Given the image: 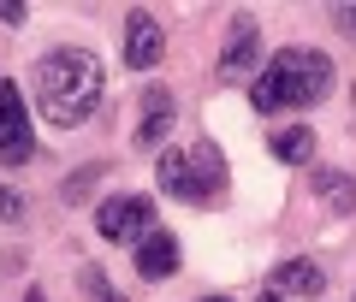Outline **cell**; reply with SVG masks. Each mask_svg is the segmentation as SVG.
I'll return each mask as SVG.
<instances>
[{
	"mask_svg": "<svg viewBox=\"0 0 356 302\" xmlns=\"http://www.w3.org/2000/svg\"><path fill=\"white\" fill-rule=\"evenodd\" d=\"M102 178H107V160H89V166H77V172L60 184V196L72 201V208H83V201H89V190L102 184Z\"/></svg>",
	"mask_w": 356,
	"mask_h": 302,
	"instance_id": "5bb4252c",
	"label": "cell"
},
{
	"mask_svg": "<svg viewBox=\"0 0 356 302\" xmlns=\"http://www.w3.org/2000/svg\"><path fill=\"white\" fill-rule=\"evenodd\" d=\"M202 302H232V296H202Z\"/></svg>",
	"mask_w": 356,
	"mask_h": 302,
	"instance_id": "44dd1931",
	"label": "cell"
},
{
	"mask_svg": "<svg viewBox=\"0 0 356 302\" xmlns=\"http://www.w3.org/2000/svg\"><path fill=\"white\" fill-rule=\"evenodd\" d=\"M172 119H178V107H172V89H143V125H137V149L161 154V149H166V137H172Z\"/></svg>",
	"mask_w": 356,
	"mask_h": 302,
	"instance_id": "ba28073f",
	"label": "cell"
},
{
	"mask_svg": "<svg viewBox=\"0 0 356 302\" xmlns=\"http://www.w3.org/2000/svg\"><path fill=\"white\" fill-rule=\"evenodd\" d=\"M226 196V154L214 142H196L191 149V208H214Z\"/></svg>",
	"mask_w": 356,
	"mask_h": 302,
	"instance_id": "52a82bcc",
	"label": "cell"
},
{
	"mask_svg": "<svg viewBox=\"0 0 356 302\" xmlns=\"http://www.w3.org/2000/svg\"><path fill=\"white\" fill-rule=\"evenodd\" d=\"M83 290H89L95 302H125L113 285H107V273H102V267H83Z\"/></svg>",
	"mask_w": 356,
	"mask_h": 302,
	"instance_id": "2e32d148",
	"label": "cell"
},
{
	"mask_svg": "<svg viewBox=\"0 0 356 302\" xmlns=\"http://www.w3.org/2000/svg\"><path fill=\"white\" fill-rule=\"evenodd\" d=\"M36 154V131H30L24 89L0 77V166H24Z\"/></svg>",
	"mask_w": 356,
	"mask_h": 302,
	"instance_id": "277c9868",
	"label": "cell"
},
{
	"mask_svg": "<svg viewBox=\"0 0 356 302\" xmlns=\"http://www.w3.org/2000/svg\"><path fill=\"white\" fill-rule=\"evenodd\" d=\"M30 18V6H0V24H24Z\"/></svg>",
	"mask_w": 356,
	"mask_h": 302,
	"instance_id": "ac0fdd59",
	"label": "cell"
},
{
	"mask_svg": "<svg viewBox=\"0 0 356 302\" xmlns=\"http://www.w3.org/2000/svg\"><path fill=\"white\" fill-rule=\"evenodd\" d=\"M261 72V24L250 12H232V30H226V53H220L214 77L220 83H238V77Z\"/></svg>",
	"mask_w": 356,
	"mask_h": 302,
	"instance_id": "5b68a950",
	"label": "cell"
},
{
	"mask_svg": "<svg viewBox=\"0 0 356 302\" xmlns=\"http://www.w3.org/2000/svg\"><path fill=\"white\" fill-rule=\"evenodd\" d=\"M273 290L280 296H321L327 290V273H321V261H309V255H291V261H280L273 267Z\"/></svg>",
	"mask_w": 356,
	"mask_h": 302,
	"instance_id": "30bf717a",
	"label": "cell"
},
{
	"mask_svg": "<svg viewBox=\"0 0 356 302\" xmlns=\"http://www.w3.org/2000/svg\"><path fill=\"white\" fill-rule=\"evenodd\" d=\"M95 231H102L107 243H131V249H137L154 231V201L149 196H107L102 208H95Z\"/></svg>",
	"mask_w": 356,
	"mask_h": 302,
	"instance_id": "3957f363",
	"label": "cell"
},
{
	"mask_svg": "<svg viewBox=\"0 0 356 302\" xmlns=\"http://www.w3.org/2000/svg\"><path fill=\"white\" fill-rule=\"evenodd\" d=\"M24 214H30V201H24V190H13V184H0V219H6V226H24Z\"/></svg>",
	"mask_w": 356,
	"mask_h": 302,
	"instance_id": "9a60e30c",
	"label": "cell"
},
{
	"mask_svg": "<svg viewBox=\"0 0 356 302\" xmlns=\"http://www.w3.org/2000/svg\"><path fill=\"white\" fill-rule=\"evenodd\" d=\"M166 60V30L154 24V12H131L125 18V65L131 72H154V65Z\"/></svg>",
	"mask_w": 356,
	"mask_h": 302,
	"instance_id": "8992f818",
	"label": "cell"
},
{
	"mask_svg": "<svg viewBox=\"0 0 356 302\" xmlns=\"http://www.w3.org/2000/svg\"><path fill=\"white\" fill-rule=\"evenodd\" d=\"M332 30L356 42V6H332Z\"/></svg>",
	"mask_w": 356,
	"mask_h": 302,
	"instance_id": "e0dca14e",
	"label": "cell"
},
{
	"mask_svg": "<svg viewBox=\"0 0 356 302\" xmlns=\"http://www.w3.org/2000/svg\"><path fill=\"white\" fill-rule=\"evenodd\" d=\"M30 89H36V107H42V119H48L54 131H77L83 119H95V107H102L107 72H102V60L89 48H54V53H42Z\"/></svg>",
	"mask_w": 356,
	"mask_h": 302,
	"instance_id": "6da1fadb",
	"label": "cell"
},
{
	"mask_svg": "<svg viewBox=\"0 0 356 302\" xmlns=\"http://www.w3.org/2000/svg\"><path fill=\"white\" fill-rule=\"evenodd\" d=\"M178 261H184V249H178V237H172V231H161V226H154L149 237L137 243V278H149V285L172 278Z\"/></svg>",
	"mask_w": 356,
	"mask_h": 302,
	"instance_id": "9c48e42d",
	"label": "cell"
},
{
	"mask_svg": "<svg viewBox=\"0 0 356 302\" xmlns=\"http://www.w3.org/2000/svg\"><path fill=\"white\" fill-rule=\"evenodd\" d=\"M309 190L327 201V214H339V219H350V214H356V178H350V172H339V166H321V172L309 178Z\"/></svg>",
	"mask_w": 356,
	"mask_h": 302,
	"instance_id": "8fae6325",
	"label": "cell"
},
{
	"mask_svg": "<svg viewBox=\"0 0 356 302\" xmlns=\"http://www.w3.org/2000/svg\"><path fill=\"white\" fill-rule=\"evenodd\" d=\"M327 95H332V60L321 48H280L250 77V107L267 119L285 107H321Z\"/></svg>",
	"mask_w": 356,
	"mask_h": 302,
	"instance_id": "7a4b0ae2",
	"label": "cell"
},
{
	"mask_svg": "<svg viewBox=\"0 0 356 302\" xmlns=\"http://www.w3.org/2000/svg\"><path fill=\"white\" fill-rule=\"evenodd\" d=\"M24 302H48V290H42V285H30V290H24Z\"/></svg>",
	"mask_w": 356,
	"mask_h": 302,
	"instance_id": "d6986e66",
	"label": "cell"
},
{
	"mask_svg": "<svg viewBox=\"0 0 356 302\" xmlns=\"http://www.w3.org/2000/svg\"><path fill=\"white\" fill-rule=\"evenodd\" d=\"M255 302H285V296H280V290H261V296H255Z\"/></svg>",
	"mask_w": 356,
	"mask_h": 302,
	"instance_id": "ffe728a7",
	"label": "cell"
},
{
	"mask_svg": "<svg viewBox=\"0 0 356 302\" xmlns=\"http://www.w3.org/2000/svg\"><path fill=\"white\" fill-rule=\"evenodd\" d=\"M154 184H161L172 201H191V149H161V160H154Z\"/></svg>",
	"mask_w": 356,
	"mask_h": 302,
	"instance_id": "7c38bea8",
	"label": "cell"
},
{
	"mask_svg": "<svg viewBox=\"0 0 356 302\" xmlns=\"http://www.w3.org/2000/svg\"><path fill=\"white\" fill-rule=\"evenodd\" d=\"M267 149H273V160H285V166H309L315 160V131L309 125H285V131L267 137Z\"/></svg>",
	"mask_w": 356,
	"mask_h": 302,
	"instance_id": "4fadbf2b",
	"label": "cell"
}]
</instances>
